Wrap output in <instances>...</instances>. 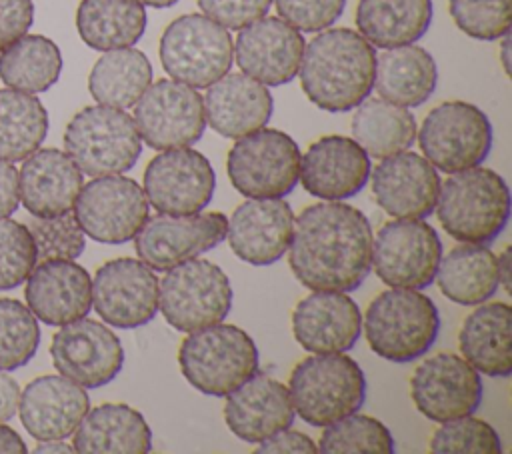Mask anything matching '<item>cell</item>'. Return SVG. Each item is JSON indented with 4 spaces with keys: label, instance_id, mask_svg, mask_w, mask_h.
Segmentation results:
<instances>
[{
    "label": "cell",
    "instance_id": "cell-1",
    "mask_svg": "<svg viewBox=\"0 0 512 454\" xmlns=\"http://www.w3.org/2000/svg\"><path fill=\"white\" fill-rule=\"evenodd\" d=\"M372 228L342 200L306 206L294 216L288 262L308 290H356L372 270Z\"/></svg>",
    "mask_w": 512,
    "mask_h": 454
},
{
    "label": "cell",
    "instance_id": "cell-2",
    "mask_svg": "<svg viewBox=\"0 0 512 454\" xmlns=\"http://www.w3.org/2000/svg\"><path fill=\"white\" fill-rule=\"evenodd\" d=\"M376 50L356 30L326 28L306 42L298 74L306 98L324 112H348L374 88Z\"/></svg>",
    "mask_w": 512,
    "mask_h": 454
},
{
    "label": "cell",
    "instance_id": "cell-3",
    "mask_svg": "<svg viewBox=\"0 0 512 454\" xmlns=\"http://www.w3.org/2000/svg\"><path fill=\"white\" fill-rule=\"evenodd\" d=\"M434 210L454 240L490 244L508 224L510 190L498 172L478 164L440 182Z\"/></svg>",
    "mask_w": 512,
    "mask_h": 454
},
{
    "label": "cell",
    "instance_id": "cell-4",
    "mask_svg": "<svg viewBox=\"0 0 512 454\" xmlns=\"http://www.w3.org/2000/svg\"><path fill=\"white\" fill-rule=\"evenodd\" d=\"M362 328L374 354L388 362L408 364L434 346L440 312L420 290L390 288L370 302Z\"/></svg>",
    "mask_w": 512,
    "mask_h": 454
},
{
    "label": "cell",
    "instance_id": "cell-5",
    "mask_svg": "<svg viewBox=\"0 0 512 454\" xmlns=\"http://www.w3.org/2000/svg\"><path fill=\"white\" fill-rule=\"evenodd\" d=\"M288 392L294 412L306 424L324 428L360 410L366 400V376L344 352L312 354L294 366Z\"/></svg>",
    "mask_w": 512,
    "mask_h": 454
},
{
    "label": "cell",
    "instance_id": "cell-6",
    "mask_svg": "<svg viewBox=\"0 0 512 454\" xmlns=\"http://www.w3.org/2000/svg\"><path fill=\"white\" fill-rule=\"evenodd\" d=\"M258 348L236 324H212L182 340L178 364L182 376L198 392L224 398L258 372Z\"/></svg>",
    "mask_w": 512,
    "mask_h": 454
},
{
    "label": "cell",
    "instance_id": "cell-7",
    "mask_svg": "<svg viewBox=\"0 0 512 454\" xmlns=\"http://www.w3.org/2000/svg\"><path fill=\"white\" fill-rule=\"evenodd\" d=\"M64 148L82 174L96 178L128 172L142 154V138L128 112L96 104L72 116Z\"/></svg>",
    "mask_w": 512,
    "mask_h": 454
},
{
    "label": "cell",
    "instance_id": "cell-8",
    "mask_svg": "<svg viewBox=\"0 0 512 454\" xmlns=\"http://www.w3.org/2000/svg\"><path fill=\"white\" fill-rule=\"evenodd\" d=\"M158 54L172 80L192 88H208L228 74L234 42L228 28L206 14H182L162 32Z\"/></svg>",
    "mask_w": 512,
    "mask_h": 454
},
{
    "label": "cell",
    "instance_id": "cell-9",
    "mask_svg": "<svg viewBox=\"0 0 512 454\" xmlns=\"http://www.w3.org/2000/svg\"><path fill=\"white\" fill-rule=\"evenodd\" d=\"M158 308L178 332H194L222 322L232 308V286L226 272L204 258H190L158 282Z\"/></svg>",
    "mask_w": 512,
    "mask_h": 454
},
{
    "label": "cell",
    "instance_id": "cell-10",
    "mask_svg": "<svg viewBox=\"0 0 512 454\" xmlns=\"http://www.w3.org/2000/svg\"><path fill=\"white\" fill-rule=\"evenodd\" d=\"M300 148L276 128H258L236 138L226 170L232 186L246 198H284L300 176Z\"/></svg>",
    "mask_w": 512,
    "mask_h": 454
},
{
    "label": "cell",
    "instance_id": "cell-11",
    "mask_svg": "<svg viewBox=\"0 0 512 454\" xmlns=\"http://www.w3.org/2000/svg\"><path fill=\"white\" fill-rule=\"evenodd\" d=\"M418 146L440 172L454 174L486 160L492 148V124L470 102L448 100L434 106L420 124Z\"/></svg>",
    "mask_w": 512,
    "mask_h": 454
},
{
    "label": "cell",
    "instance_id": "cell-12",
    "mask_svg": "<svg viewBox=\"0 0 512 454\" xmlns=\"http://www.w3.org/2000/svg\"><path fill=\"white\" fill-rule=\"evenodd\" d=\"M440 258V236L422 218L390 220L372 236V268L390 288H428Z\"/></svg>",
    "mask_w": 512,
    "mask_h": 454
},
{
    "label": "cell",
    "instance_id": "cell-13",
    "mask_svg": "<svg viewBox=\"0 0 512 454\" xmlns=\"http://www.w3.org/2000/svg\"><path fill=\"white\" fill-rule=\"evenodd\" d=\"M134 106L138 134L154 150L186 148L204 134L202 94L184 82L172 78L150 82Z\"/></svg>",
    "mask_w": 512,
    "mask_h": 454
},
{
    "label": "cell",
    "instance_id": "cell-14",
    "mask_svg": "<svg viewBox=\"0 0 512 454\" xmlns=\"http://www.w3.org/2000/svg\"><path fill=\"white\" fill-rule=\"evenodd\" d=\"M72 208L82 232L102 244L132 240L148 220V200L142 186L122 174L90 180L80 188Z\"/></svg>",
    "mask_w": 512,
    "mask_h": 454
},
{
    "label": "cell",
    "instance_id": "cell-15",
    "mask_svg": "<svg viewBox=\"0 0 512 454\" xmlns=\"http://www.w3.org/2000/svg\"><path fill=\"white\" fill-rule=\"evenodd\" d=\"M228 218L222 212L162 214L144 222L132 238L138 258L152 270L166 272L226 238Z\"/></svg>",
    "mask_w": 512,
    "mask_h": 454
},
{
    "label": "cell",
    "instance_id": "cell-16",
    "mask_svg": "<svg viewBox=\"0 0 512 454\" xmlns=\"http://www.w3.org/2000/svg\"><path fill=\"white\" fill-rule=\"evenodd\" d=\"M216 188V174L208 158L194 148L160 150L144 170L148 204L162 214L202 212Z\"/></svg>",
    "mask_w": 512,
    "mask_h": 454
},
{
    "label": "cell",
    "instance_id": "cell-17",
    "mask_svg": "<svg viewBox=\"0 0 512 454\" xmlns=\"http://www.w3.org/2000/svg\"><path fill=\"white\" fill-rule=\"evenodd\" d=\"M158 276L140 258L104 262L92 280V306L114 328H138L158 312Z\"/></svg>",
    "mask_w": 512,
    "mask_h": 454
},
{
    "label": "cell",
    "instance_id": "cell-18",
    "mask_svg": "<svg viewBox=\"0 0 512 454\" xmlns=\"http://www.w3.org/2000/svg\"><path fill=\"white\" fill-rule=\"evenodd\" d=\"M54 368L82 388H100L112 382L124 366L120 338L102 322L78 318L62 324L52 336Z\"/></svg>",
    "mask_w": 512,
    "mask_h": 454
},
{
    "label": "cell",
    "instance_id": "cell-19",
    "mask_svg": "<svg viewBox=\"0 0 512 454\" xmlns=\"http://www.w3.org/2000/svg\"><path fill=\"white\" fill-rule=\"evenodd\" d=\"M410 396L422 416L446 422L478 410L482 378L468 360L442 352L416 366L410 378Z\"/></svg>",
    "mask_w": 512,
    "mask_h": 454
},
{
    "label": "cell",
    "instance_id": "cell-20",
    "mask_svg": "<svg viewBox=\"0 0 512 454\" xmlns=\"http://www.w3.org/2000/svg\"><path fill=\"white\" fill-rule=\"evenodd\" d=\"M306 40L300 30L276 16H262L240 28L234 60L264 86H282L298 74Z\"/></svg>",
    "mask_w": 512,
    "mask_h": 454
},
{
    "label": "cell",
    "instance_id": "cell-21",
    "mask_svg": "<svg viewBox=\"0 0 512 454\" xmlns=\"http://www.w3.org/2000/svg\"><path fill=\"white\" fill-rule=\"evenodd\" d=\"M370 172V156L354 138L330 134L308 146L298 180L320 200H346L368 184Z\"/></svg>",
    "mask_w": 512,
    "mask_h": 454
},
{
    "label": "cell",
    "instance_id": "cell-22",
    "mask_svg": "<svg viewBox=\"0 0 512 454\" xmlns=\"http://www.w3.org/2000/svg\"><path fill=\"white\" fill-rule=\"evenodd\" d=\"M294 212L282 198H248L228 218L226 238L232 252L252 264L278 262L290 246Z\"/></svg>",
    "mask_w": 512,
    "mask_h": 454
},
{
    "label": "cell",
    "instance_id": "cell-23",
    "mask_svg": "<svg viewBox=\"0 0 512 454\" xmlns=\"http://www.w3.org/2000/svg\"><path fill=\"white\" fill-rule=\"evenodd\" d=\"M376 204L394 218H426L440 192L436 168L420 154L402 150L386 156L370 172Z\"/></svg>",
    "mask_w": 512,
    "mask_h": 454
},
{
    "label": "cell",
    "instance_id": "cell-24",
    "mask_svg": "<svg viewBox=\"0 0 512 454\" xmlns=\"http://www.w3.org/2000/svg\"><path fill=\"white\" fill-rule=\"evenodd\" d=\"M292 332L312 354L346 352L362 334V314L346 292L312 290L292 312Z\"/></svg>",
    "mask_w": 512,
    "mask_h": 454
},
{
    "label": "cell",
    "instance_id": "cell-25",
    "mask_svg": "<svg viewBox=\"0 0 512 454\" xmlns=\"http://www.w3.org/2000/svg\"><path fill=\"white\" fill-rule=\"evenodd\" d=\"M26 306L48 326H62L88 316L92 278L74 260L38 262L26 278Z\"/></svg>",
    "mask_w": 512,
    "mask_h": 454
},
{
    "label": "cell",
    "instance_id": "cell-26",
    "mask_svg": "<svg viewBox=\"0 0 512 454\" xmlns=\"http://www.w3.org/2000/svg\"><path fill=\"white\" fill-rule=\"evenodd\" d=\"M88 410L90 398L86 388L62 374L34 378L20 392L18 402L20 422L36 440H64L72 436Z\"/></svg>",
    "mask_w": 512,
    "mask_h": 454
},
{
    "label": "cell",
    "instance_id": "cell-27",
    "mask_svg": "<svg viewBox=\"0 0 512 454\" xmlns=\"http://www.w3.org/2000/svg\"><path fill=\"white\" fill-rule=\"evenodd\" d=\"M296 418L288 386L266 374H254L226 396L224 420L230 432L250 444L292 426Z\"/></svg>",
    "mask_w": 512,
    "mask_h": 454
},
{
    "label": "cell",
    "instance_id": "cell-28",
    "mask_svg": "<svg viewBox=\"0 0 512 454\" xmlns=\"http://www.w3.org/2000/svg\"><path fill=\"white\" fill-rule=\"evenodd\" d=\"M206 124L224 138H240L268 124L274 112L270 90L244 72L224 74L206 88Z\"/></svg>",
    "mask_w": 512,
    "mask_h": 454
},
{
    "label": "cell",
    "instance_id": "cell-29",
    "mask_svg": "<svg viewBox=\"0 0 512 454\" xmlns=\"http://www.w3.org/2000/svg\"><path fill=\"white\" fill-rule=\"evenodd\" d=\"M84 176L58 148H38L18 170V198L32 216H58L72 210Z\"/></svg>",
    "mask_w": 512,
    "mask_h": 454
},
{
    "label": "cell",
    "instance_id": "cell-30",
    "mask_svg": "<svg viewBox=\"0 0 512 454\" xmlns=\"http://www.w3.org/2000/svg\"><path fill=\"white\" fill-rule=\"evenodd\" d=\"M72 446L80 454H146L152 450V430L136 408L106 402L86 412Z\"/></svg>",
    "mask_w": 512,
    "mask_h": 454
},
{
    "label": "cell",
    "instance_id": "cell-31",
    "mask_svg": "<svg viewBox=\"0 0 512 454\" xmlns=\"http://www.w3.org/2000/svg\"><path fill=\"white\" fill-rule=\"evenodd\" d=\"M512 308L506 302H482L460 328L458 346L478 372L508 378L512 372Z\"/></svg>",
    "mask_w": 512,
    "mask_h": 454
},
{
    "label": "cell",
    "instance_id": "cell-32",
    "mask_svg": "<svg viewBox=\"0 0 512 454\" xmlns=\"http://www.w3.org/2000/svg\"><path fill=\"white\" fill-rule=\"evenodd\" d=\"M436 84V60L426 48L406 44L376 54L374 88L380 98L404 108H414L434 94Z\"/></svg>",
    "mask_w": 512,
    "mask_h": 454
},
{
    "label": "cell",
    "instance_id": "cell-33",
    "mask_svg": "<svg viewBox=\"0 0 512 454\" xmlns=\"http://www.w3.org/2000/svg\"><path fill=\"white\" fill-rule=\"evenodd\" d=\"M432 0H358L356 28L378 48L418 42L430 28Z\"/></svg>",
    "mask_w": 512,
    "mask_h": 454
},
{
    "label": "cell",
    "instance_id": "cell-34",
    "mask_svg": "<svg viewBox=\"0 0 512 454\" xmlns=\"http://www.w3.org/2000/svg\"><path fill=\"white\" fill-rule=\"evenodd\" d=\"M440 292L462 306H478L498 290V260L486 244L462 242L440 258L436 276Z\"/></svg>",
    "mask_w": 512,
    "mask_h": 454
},
{
    "label": "cell",
    "instance_id": "cell-35",
    "mask_svg": "<svg viewBox=\"0 0 512 454\" xmlns=\"http://www.w3.org/2000/svg\"><path fill=\"white\" fill-rule=\"evenodd\" d=\"M146 8L140 0H82L76 30L92 50L134 46L146 32Z\"/></svg>",
    "mask_w": 512,
    "mask_h": 454
},
{
    "label": "cell",
    "instance_id": "cell-36",
    "mask_svg": "<svg viewBox=\"0 0 512 454\" xmlns=\"http://www.w3.org/2000/svg\"><path fill=\"white\" fill-rule=\"evenodd\" d=\"M152 82V64L138 48L106 50L92 66L88 90L98 104L130 108Z\"/></svg>",
    "mask_w": 512,
    "mask_h": 454
},
{
    "label": "cell",
    "instance_id": "cell-37",
    "mask_svg": "<svg viewBox=\"0 0 512 454\" xmlns=\"http://www.w3.org/2000/svg\"><path fill=\"white\" fill-rule=\"evenodd\" d=\"M352 138L372 158H386L408 150L416 140L414 114L384 98H366L356 106L352 116Z\"/></svg>",
    "mask_w": 512,
    "mask_h": 454
},
{
    "label": "cell",
    "instance_id": "cell-38",
    "mask_svg": "<svg viewBox=\"0 0 512 454\" xmlns=\"http://www.w3.org/2000/svg\"><path fill=\"white\" fill-rule=\"evenodd\" d=\"M62 72V54L54 40L42 34H24L0 50V80L28 94L46 92Z\"/></svg>",
    "mask_w": 512,
    "mask_h": 454
},
{
    "label": "cell",
    "instance_id": "cell-39",
    "mask_svg": "<svg viewBox=\"0 0 512 454\" xmlns=\"http://www.w3.org/2000/svg\"><path fill=\"white\" fill-rule=\"evenodd\" d=\"M48 134V112L34 94L0 88V160L20 162Z\"/></svg>",
    "mask_w": 512,
    "mask_h": 454
},
{
    "label": "cell",
    "instance_id": "cell-40",
    "mask_svg": "<svg viewBox=\"0 0 512 454\" xmlns=\"http://www.w3.org/2000/svg\"><path fill=\"white\" fill-rule=\"evenodd\" d=\"M316 446L322 454H392L394 438L378 418L352 412L324 426Z\"/></svg>",
    "mask_w": 512,
    "mask_h": 454
},
{
    "label": "cell",
    "instance_id": "cell-41",
    "mask_svg": "<svg viewBox=\"0 0 512 454\" xmlns=\"http://www.w3.org/2000/svg\"><path fill=\"white\" fill-rule=\"evenodd\" d=\"M40 346L36 316L14 298H0V370L10 372L28 364Z\"/></svg>",
    "mask_w": 512,
    "mask_h": 454
},
{
    "label": "cell",
    "instance_id": "cell-42",
    "mask_svg": "<svg viewBox=\"0 0 512 454\" xmlns=\"http://www.w3.org/2000/svg\"><path fill=\"white\" fill-rule=\"evenodd\" d=\"M26 228L34 240L36 264L44 260H74L84 252L86 234L70 210L58 216H32Z\"/></svg>",
    "mask_w": 512,
    "mask_h": 454
},
{
    "label": "cell",
    "instance_id": "cell-43",
    "mask_svg": "<svg viewBox=\"0 0 512 454\" xmlns=\"http://www.w3.org/2000/svg\"><path fill=\"white\" fill-rule=\"evenodd\" d=\"M432 434L430 452L434 454H500L502 440L494 426L472 414L440 422Z\"/></svg>",
    "mask_w": 512,
    "mask_h": 454
},
{
    "label": "cell",
    "instance_id": "cell-44",
    "mask_svg": "<svg viewBox=\"0 0 512 454\" xmlns=\"http://www.w3.org/2000/svg\"><path fill=\"white\" fill-rule=\"evenodd\" d=\"M454 24L470 38L498 40L510 32L512 0H448Z\"/></svg>",
    "mask_w": 512,
    "mask_h": 454
},
{
    "label": "cell",
    "instance_id": "cell-45",
    "mask_svg": "<svg viewBox=\"0 0 512 454\" xmlns=\"http://www.w3.org/2000/svg\"><path fill=\"white\" fill-rule=\"evenodd\" d=\"M36 266V248L26 224L0 218V290L22 284Z\"/></svg>",
    "mask_w": 512,
    "mask_h": 454
},
{
    "label": "cell",
    "instance_id": "cell-46",
    "mask_svg": "<svg viewBox=\"0 0 512 454\" xmlns=\"http://www.w3.org/2000/svg\"><path fill=\"white\" fill-rule=\"evenodd\" d=\"M278 16L300 32L330 28L344 12L346 0H274Z\"/></svg>",
    "mask_w": 512,
    "mask_h": 454
},
{
    "label": "cell",
    "instance_id": "cell-47",
    "mask_svg": "<svg viewBox=\"0 0 512 454\" xmlns=\"http://www.w3.org/2000/svg\"><path fill=\"white\" fill-rule=\"evenodd\" d=\"M200 10L230 30H240L242 26L266 16L272 0H198Z\"/></svg>",
    "mask_w": 512,
    "mask_h": 454
},
{
    "label": "cell",
    "instance_id": "cell-48",
    "mask_svg": "<svg viewBox=\"0 0 512 454\" xmlns=\"http://www.w3.org/2000/svg\"><path fill=\"white\" fill-rule=\"evenodd\" d=\"M34 22L32 0H0V50L28 32Z\"/></svg>",
    "mask_w": 512,
    "mask_h": 454
},
{
    "label": "cell",
    "instance_id": "cell-49",
    "mask_svg": "<svg viewBox=\"0 0 512 454\" xmlns=\"http://www.w3.org/2000/svg\"><path fill=\"white\" fill-rule=\"evenodd\" d=\"M316 442L304 432L282 428L258 442L254 454H316Z\"/></svg>",
    "mask_w": 512,
    "mask_h": 454
},
{
    "label": "cell",
    "instance_id": "cell-50",
    "mask_svg": "<svg viewBox=\"0 0 512 454\" xmlns=\"http://www.w3.org/2000/svg\"><path fill=\"white\" fill-rule=\"evenodd\" d=\"M18 170L12 162L0 160V218H8L18 208Z\"/></svg>",
    "mask_w": 512,
    "mask_h": 454
},
{
    "label": "cell",
    "instance_id": "cell-51",
    "mask_svg": "<svg viewBox=\"0 0 512 454\" xmlns=\"http://www.w3.org/2000/svg\"><path fill=\"white\" fill-rule=\"evenodd\" d=\"M20 386L18 382L0 370V422H8L18 412Z\"/></svg>",
    "mask_w": 512,
    "mask_h": 454
},
{
    "label": "cell",
    "instance_id": "cell-52",
    "mask_svg": "<svg viewBox=\"0 0 512 454\" xmlns=\"http://www.w3.org/2000/svg\"><path fill=\"white\" fill-rule=\"evenodd\" d=\"M0 452L2 454H26V444L16 430L0 422Z\"/></svg>",
    "mask_w": 512,
    "mask_h": 454
},
{
    "label": "cell",
    "instance_id": "cell-53",
    "mask_svg": "<svg viewBox=\"0 0 512 454\" xmlns=\"http://www.w3.org/2000/svg\"><path fill=\"white\" fill-rule=\"evenodd\" d=\"M510 256H512V248L510 246H506L502 250V254L496 256V260H498V284L506 292H510Z\"/></svg>",
    "mask_w": 512,
    "mask_h": 454
},
{
    "label": "cell",
    "instance_id": "cell-54",
    "mask_svg": "<svg viewBox=\"0 0 512 454\" xmlns=\"http://www.w3.org/2000/svg\"><path fill=\"white\" fill-rule=\"evenodd\" d=\"M34 452L36 454H44V452H50V454H54V452H60V454H64V452H74V446L72 444H66L64 440H40V444L34 448Z\"/></svg>",
    "mask_w": 512,
    "mask_h": 454
},
{
    "label": "cell",
    "instance_id": "cell-55",
    "mask_svg": "<svg viewBox=\"0 0 512 454\" xmlns=\"http://www.w3.org/2000/svg\"><path fill=\"white\" fill-rule=\"evenodd\" d=\"M500 62H502V68L508 76L510 74V36L508 34H504L502 42H500Z\"/></svg>",
    "mask_w": 512,
    "mask_h": 454
},
{
    "label": "cell",
    "instance_id": "cell-56",
    "mask_svg": "<svg viewBox=\"0 0 512 454\" xmlns=\"http://www.w3.org/2000/svg\"><path fill=\"white\" fill-rule=\"evenodd\" d=\"M144 6H152V8H170L180 0H140Z\"/></svg>",
    "mask_w": 512,
    "mask_h": 454
}]
</instances>
